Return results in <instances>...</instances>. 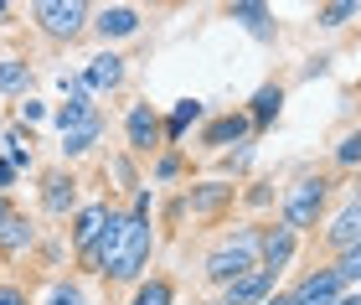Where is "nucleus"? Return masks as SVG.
<instances>
[{
	"instance_id": "obj_1",
	"label": "nucleus",
	"mask_w": 361,
	"mask_h": 305,
	"mask_svg": "<svg viewBox=\"0 0 361 305\" xmlns=\"http://www.w3.org/2000/svg\"><path fill=\"white\" fill-rule=\"evenodd\" d=\"M150 228H145V217H124V228H119V249H114V259H109V269L104 275H114V280H135L140 269H145V259H150Z\"/></svg>"
},
{
	"instance_id": "obj_2",
	"label": "nucleus",
	"mask_w": 361,
	"mask_h": 305,
	"mask_svg": "<svg viewBox=\"0 0 361 305\" xmlns=\"http://www.w3.org/2000/svg\"><path fill=\"white\" fill-rule=\"evenodd\" d=\"M253 253H258V233H253V228H243L233 244H222V249L207 259V280H217V285L243 280V275L253 269Z\"/></svg>"
},
{
	"instance_id": "obj_3",
	"label": "nucleus",
	"mask_w": 361,
	"mask_h": 305,
	"mask_svg": "<svg viewBox=\"0 0 361 305\" xmlns=\"http://www.w3.org/2000/svg\"><path fill=\"white\" fill-rule=\"evenodd\" d=\"M320 202H325V181L315 176V181H300L289 191V202H284V228H310V222L320 217Z\"/></svg>"
},
{
	"instance_id": "obj_4",
	"label": "nucleus",
	"mask_w": 361,
	"mask_h": 305,
	"mask_svg": "<svg viewBox=\"0 0 361 305\" xmlns=\"http://www.w3.org/2000/svg\"><path fill=\"white\" fill-rule=\"evenodd\" d=\"M37 21L52 31V37H78L83 21H88V6H83V0H42Z\"/></svg>"
},
{
	"instance_id": "obj_5",
	"label": "nucleus",
	"mask_w": 361,
	"mask_h": 305,
	"mask_svg": "<svg viewBox=\"0 0 361 305\" xmlns=\"http://www.w3.org/2000/svg\"><path fill=\"white\" fill-rule=\"evenodd\" d=\"M341 285H346V280H341L336 269H320V275H310L300 290L289 295V305H336L341 300Z\"/></svg>"
},
{
	"instance_id": "obj_6",
	"label": "nucleus",
	"mask_w": 361,
	"mask_h": 305,
	"mask_svg": "<svg viewBox=\"0 0 361 305\" xmlns=\"http://www.w3.org/2000/svg\"><path fill=\"white\" fill-rule=\"evenodd\" d=\"M119 228H124V217H109V222H104V233H98L93 244L83 249V264H88V269H98V275H104V269H109L114 249H119Z\"/></svg>"
},
{
	"instance_id": "obj_7",
	"label": "nucleus",
	"mask_w": 361,
	"mask_h": 305,
	"mask_svg": "<svg viewBox=\"0 0 361 305\" xmlns=\"http://www.w3.org/2000/svg\"><path fill=\"white\" fill-rule=\"evenodd\" d=\"M269 285H274V275H269V269H248L243 280H233V285H227V300H222V305H253V300H264V290H269Z\"/></svg>"
},
{
	"instance_id": "obj_8",
	"label": "nucleus",
	"mask_w": 361,
	"mask_h": 305,
	"mask_svg": "<svg viewBox=\"0 0 361 305\" xmlns=\"http://www.w3.org/2000/svg\"><path fill=\"white\" fill-rule=\"evenodd\" d=\"M93 26L104 31V37H129V31H140V11L135 6H104Z\"/></svg>"
},
{
	"instance_id": "obj_9",
	"label": "nucleus",
	"mask_w": 361,
	"mask_h": 305,
	"mask_svg": "<svg viewBox=\"0 0 361 305\" xmlns=\"http://www.w3.org/2000/svg\"><path fill=\"white\" fill-rule=\"evenodd\" d=\"M155 135H160V119L150 114V104H135V109H129V145H135V150H150Z\"/></svg>"
},
{
	"instance_id": "obj_10",
	"label": "nucleus",
	"mask_w": 361,
	"mask_h": 305,
	"mask_svg": "<svg viewBox=\"0 0 361 305\" xmlns=\"http://www.w3.org/2000/svg\"><path fill=\"white\" fill-rule=\"evenodd\" d=\"M119 78H124V57L104 52V57H93V68L83 73V88H119Z\"/></svg>"
},
{
	"instance_id": "obj_11",
	"label": "nucleus",
	"mask_w": 361,
	"mask_h": 305,
	"mask_svg": "<svg viewBox=\"0 0 361 305\" xmlns=\"http://www.w3.org/2000/svg\"><path fill=\"white\" fill-rule=\"evenodd\" d=\"M331 244L346 253V249H356L361 244V202H351L346 213H341L336 222H331Z\"/></svg>"
},
{
	"instance_id": "obj_12",
	"label": "nucleus",
	"mask_w": 361,
	"mask_h": 305,
	"mask_svg": "<svg viewBox=\"0 0 361 305\" xmlns=\"http://www.w3.org/2000/svg\"><path fill=\"white\" fill-rule=\"evenodd\" d=\"M258 249H264V269H269V275H279V269L289 264V253H294V233H289V228H274Z\"/></svg>"
},
{
	"instance_id": "obj_13",
	"label": "nucleus",
	"mask_w": 361,
	"mask_h": 305,
	"mask_svg": "<svg viewBox=\"0 0 361 305\" xmlns=\"http://www.w3.org/2000/svg\"><path fill=\"white\" fill-rule=\"evenodd\" d=\"M73 186H78V181H73L68 171H52V176H47V191H42L47 213H68V207H73V197H78Z\"/></svg>"
},
{
	"instance_id": "obj_14",
	"label": "nucleus",
	"mask_w": 361,
	"mask_h": 305,
	"mask_svg": "<svg viewBox=\"0 0 361 305\" xmlns=\"http://www.w3.org/2000/svg\"><path fill=\"white\" fill-rule=\"evenodd\" d=\"M21 249H31V222L21 213H11L0 222V253H21Z\"/></svg>"
},
{
	"instance_id": "obj_15",
	"label": "nucleus",
	"mask_w": 361,
	"mask_h": 305,
	"mask_svg": "<svg viewBox=\"0 0 361 305\" xmlns=\"http://www.w3.org/2000/svg\"><path fill=\"white\" fill-rule=\"evenodd\" d=\"M93 114H98V109L88 104V93H73V99H68V104L57 109V130L68 135V130H78V124H88Z\"/></svg>"
},
{
	"instance_id": "obj_16",
	"label": "nucleus",
	"mask_w": 361,
	"mask_h": 305,
	"mask_svg": "<svg viewBox=\"0 0 361 305\" xmlns=\"http://www.w3.org/2000/svg\"><path fill=\"white\" fill-rule=\"evenodd\" d=\"M233 21H243L253 37H274V21H269V6H253V0H238L233 6Z\"/></svg>"
},
{
	"instance_id": "obj_17",
	"label": "nucleus",
	"mask_w": 361,
	"mask_h": 305,
	"mask_svg": "<svg viewBox=\"0 0 361 305\" xmlns=\"http://www.w3.org/2000/svg\"><path fill=\"white\" fill-rule=\"evenodd\" d=\"M114 213L109 207H83V213H78V228H73V238H78V249H88L98 233H104V222H109Z\"/></svg>"
},
{
	"instance_id": "obj_18",
	"label": "nucleus",
	"mask_w": 361,
	"mask_h": 305,
	"mask_svg": "<svg viewBox=\"0 0 361 305\" xmlns=\"http://www.w3.org/2000/svg\"><path fill=\"white\" fill-rule=\"evenodd\" d=\"M98 135H104V119H88V124H78V130H68V135H62V150H68V155H83V150H93V140Z\"/></svg>"
},
{
	"instance_id": "obj_19",
	"label": "nucleus",
	"mask_w": 361,
	"mask_h": 305,
	"mask_svg": "<svg viewBox=\"0 0 361 305\" xmlns=\"http://www.w3.org/2000/svg\"><path fill=\"white\" fill-rule=\"evenodd\" d=\"M26 83H31V68H26V62H16V57L0 62V93H21Z\"/></svg>"
},
{
	"instance_id": "obj_20",
	"label": "nucleus",
	"mask_w": 361,
	"mask_h": 305,
	"mask_svg": "<svg viewBox=\"0 0 361 305\" xmlns=\"http://www.w3.org/2000/svg\"><path fill=\"white\" fill-rule=\"evenodd\" d=\"M243 135H248V119L233 114V119H217V124L207 130V145H227V140H243Z\"/></svg>"
},
{
	"instance_id": "obj_21",
	"label": "nucleus",
	"mask_w": 361,
	"mask_h": 305,
	"mask_svg": "<svg viewBox=\"0 0 361 305\" xmlns=\"http://www.w3.org/2000/svg\"><path fill=\"white\" fill-rule=\"evenodd\" d=\"M279 104H284V88H258V93H253V119L269 124V119L279 114Z\"/></svg>"
},
{
	"instance_id": "obj_22",
	"label": "nucleus",
	"mask_w": 361,
	"mask_h": 305,
	"mask_svg": "<svg viewBox=\"0 0 361 305\" xmlns=\"http://www.w3.org/2000/svg\"><path fill=\"white\" fill-rule=\"evenodd\" d=\"M191 119H202V104H196V99H186V104H176V109H171V124H166V130H171V140H176L180 130H186Z\"/></svg>"
},
{
	"instance_id": "obj_23",
	"label": "nucleus",
	"mask_w": 361,
	"mask_h": 305,
	"mask_svg": "<svg viewBox=\"0 0 361 305\" xmlns=\"http://www.w3.org/2000/svg\"><path fill=\"white\" fill-rule=\"evenodd\" d=\"M351 16H361L356 0H336V6H325V11H320V26H341V21H351Z\"/></svg>"
},
{
	"instance_id": "obj_24",
	"label": "nucleus",
	"mask_w": 361,
	"mask_h": 305,
	"mask_svg": "<svg viewBox=\"0 0 361 305\" xmlns=\"http://www.w3.org/2000/svg\"><path fill=\"white\" fill-rule=\"evenodd\" d=\"M6 150H11V166H31V140L21 130H6Z\"/></svg>"
},
{
	"instance_id": "obj_25",
	"label": "nucleus",
	"mask_w": 361,
	"mask_h": 305,
	"mask_svg": "<svg viewBox=\"0 0 361 305\" xmlns=\"http://www.w3.org/2000/svg\"><path fill=\"white\" fill-rule=\"evenodd\" d=\"M135 305H171V285H166V280H150V285H140Z\"/></svg>"
},
{
	"instance_id": "obj_26",
	"label": "nucleus",
	"mask_w": 361,
	"mask_h": 305,
	"mask_svg": "<svg viewBox=\"0 0 361 305\" xmlns=\"http://www.w3.org/2000/svg\"><path fill=\"white\" fill-rule=\"evenodd\" d=\"M227 191H233V186H202V191L191 197V207H196V213H212V207L227 202Z\"/></svg>"
},
{
	"instance_id": "obj_27",
	"label": "nucleus",
	"mask_w": 361,
	"mask_h": 305,
	"mask_svg": "<svg viewBox=\"0 0 361 305\" xmlns=\"http://www.w3.org/2000/svg\"><path fill=\"white\" fill-rule=\"evenodd\" d=\"M336 275H341V280H361V244H356V249H346V253H341V264H336Z\"/></svg>"
},
{
	"instance_id": "obj_28",
	"label": "nucleus",
	"mask_w": 361,
	"mask_h": 305,
	"mask_svg": "<svg viewBox=\"0 0 361 305\" xmlns=\"http://www.w3.org/2000/svg\"><path fill=\"white\" fill-rule=\"evenodd\" d=\"M336 160H341V166H361V135H346V140H341Z\"/></svg>"
},
{
	"instance_id": "obj_29",
	"label": "nucleus",
	"mask_w": 361,
	"mask_h": 305,
	"mask_svg": "<svg viewBox=\"0 0 361 305\" xmlns=\"http://www.w3.org/2000/svg\"><path fill=\"white\" fill-rule=\"evenodd\" d=\"M47 305H88L83 300V290H73V285H62V290H52V300Z\"/></svg>"
},
{
	"instance_id": "obj_30",
	"label": "nucleus",
	"mask_w": 361,
	"mask_h": 305,
	"mask_svg": "<svg viewBox=\"0 0 361 305\" xmlns=\"http://www.w3.org/2000/svg\"><path fill=\"white\" fill-rule=\"evenodd\" d=\"M0 305H26V295L16 290V285H0Z\"/></svg>"
},
{
	"instance_id": "obj_31",
	"label": "nucleus",
	"mask_w": 361,
	"mask_h": 305,
	"mask_svg": "<svg viewBox=\"0 0 361 305\" xmlns=\"http://www.w3.org/2000/svg\"><path fill=\"white\" fill-rule=\"evenodd\" d=\"M42 114H47V109H42L37 99H26V104H21V119H42Z\"/></svg>"
},
{
	"instance_id": "obj_32",
	"label": "nucleus",
	"mask_w": 361,
	"mask_h": 305,
	"mask_svg": "<svg viewBox=\"0 0 361 305\" xmlns=\"http://www.w3.org/2000/svg\"><path fill=\"white\" fill-rule=\"evenodd\" d=\"M16 181V166H11V160H0V186H11Z\"/></svg>"
},
{
	"instance_id": "obj_33",
	"label": "nucleus",
	"mask_w": 361,
	"mask_h": 305,
	"mask_svg": "<svg viewBox=\"0 0 361 305\" xmlns=\"http://www.w3.org/2000/svg\"><path fill=\"white\" fill-rule=\"evenodd\" d=\"M336 305H361V295H341V300H336Z\"/></svg>"
},
{
	"instance_id": "obj_34",
	"label": "nucleus",
	"mask_w": 361,
	"mask_h": 305,
	"mask_svg": "<svg viewBox=\"0 0 361 305\" xmlns=\"http://www.w3.org/2000/svg\"><path fill=\"white\" fill-rule=\"evenodd\" d=\"M6 217H11V207H6V197H0V222H6Z\"/></svg>"
},
{
	"instance_id": "obj_35",
	"label": "nucleus",
	"mask_w": 361,
	"mask_h": 305,
	"mask_svg": "<svg viewBox=\"0 0 361 305\" xmlns=\"http://www.w3.org/2000/svg\"><path fill=\"white\" fill-rule=\"evenodd\" d=\"M264 305H289V300H279V295H274V300H264Z\"/></svg>"
},
{
	"instance_id": "obj_36",
	"label": "nucleus",
	"mask_w": 361,
	"mask_h": 305,
	"mask_svg": "<svg viewBox=\"0 0 361 305\" xmlns=\"http://www.w3.org/2000/svg\"><path fill=\"white\" fill-rule=\"evenodd\" d=\"M6 11H11V6H6V0H0V16H6Z\"/></svg>"
},
{
	"instance_id": "obj_37",
	"label": "nucleus",
	"mask_w": 361,
	"mask_h": 305,
	"mask_svg": "<svg viewBox=\"0 0 361 305\" xmlns=\"http://www.w3.org/2000/svg\"><path fill=\"white\" fill-rule=\"evenodd\" d=\"M212 305H222V300H212Z\"/></svg>"
}]
</instances>
